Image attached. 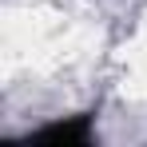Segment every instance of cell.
<instances>
[{"mask_svg": "<svg viewBox=\"0 0 147 147\" xmlns=\"http://www.w3.org/2000/svg\"><path fill=\"white\" fill-rule=\"evenodd\" d=\"M28 143H56V147H84L92 143V119L88 115H68V119L44 123L40 131L28 135Z\"/></svg>", "mask_w": 147, "mask_h": 147, "instance_id": "6da1fadb", "label": "cell"}]
</instances>
